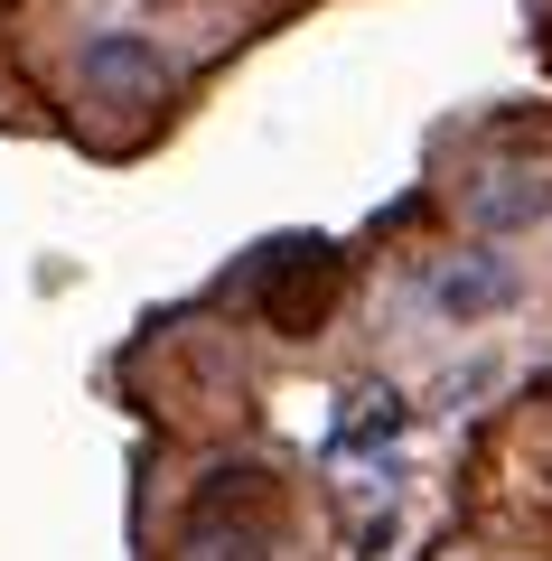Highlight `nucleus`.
<instances>
[{
	"label": "nucleus",
	"instance_id": "nucleus-1",
	"mask_svg": "<svg viewBox=\"0 0 552 561\" xmlns=\"http://www.w3.org/2000/svg\"><path fill=\"white\" fill-rule=\"evenodd\" d=\"M85 84H94V94H122V103H159L169 66H159V47H150V38L113 28V38H94V47H85Z\"/></svg>",
	"mask_w": 552,
	"mask_h": 561
},
{
	"label": "nucleus",
	"instance_id": "nucleus-2",
	"mask_svg": "<svg viewBox=\"0 0 552 561\" xmlns=\"http://www.w3.org/2000/svg\"><path fill=\"white\" fill-rule=\"evenodd\" d=\"M506 290H515L506 262H487V253H469V272H440V309H459V319H469V309H496Z\"/></svg>",
	"mask_w": 552,
	"mask_h": 561
},
{
	"label": "nucleus",
	"instance_id": "nucleus-3",
	"mask_svg": "<svg viewBox=\"0 0 552 561\" xmlns=\"http://www.w3.org/2000/svg\"><path fill=\"white\" fill-rule=\"evenodd\" d=\"M0 10H10V0H0Z\"/></svg>",
	"mask_w": 552,
	"mask_h": 561
}]
</instances>
